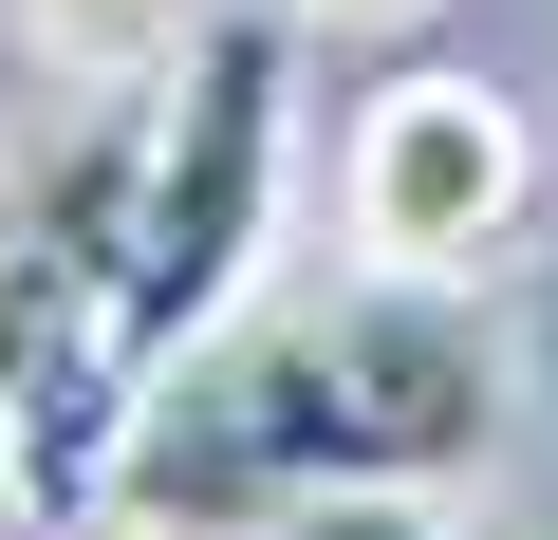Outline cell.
I'll return each mask as SVG.
<instances>
[{"instance_id":"8","label":"cell","mask_w":558,"mask_h":540,"mask_svg":"<svg viewBox=\"0 0 558 540\" xmlns=\"http://www.w3.org/2000/svg\"><path fill=\"white\" fill-rule=\"evenodd\" d=\"M0 503H20V429H0Z\"/></svg>"},{"instance_id":"7","label":"cell","mask_w":558,"mask_h":540,"mask_svg":"<svg viewBox=\"0 0 558 540\" xmlns=\"http://www.w3.org/2000/svg\"><path fill=\"white\" fill-rule=\"evenodd\" d=\"M299 38H391V20H428V0H279Z\"/></svg>"},{"instance_id":"4","label":"cell","mask_w":558,"mask_h":540,"mask_svg":"<svg viewBox=\"0 0 558 540\" xmlns=\"http://www.w3.org/2000/svg\"><path fill=\"white\" fill-rule=\"evenodd\" d=\"M149 94H168V75L75 94V131H57L20 187H0V429H38V410L94 373V336H112L131 187H149Z\"/></svg>"},{"instance_id":"5","label":"cell","mask_w":558,"mask_h":540,"mask_svg":"<svg viewBox=\"0 0 558 540\" xmlns=\"http://www.w3.org/2000/svg\"><path fill=\"white\" fill-rule=\"evenodd\" d=\"M0 20H20V57L57 94H131V75L186 57V0H0Z\"/></svg>"},{"instance_id":"1","label":"cell","mask_w":558,"mask_h":540,"mask_svg":"<svg viewBox=\"0 0 558 540\" xmlns=\"http://www.w3.org/2000/svg\"><path fill=\"white\" fill-rule=\"evenodd\" d=\"M502 447V336L428 280H354L336 299H242L131 429L112 466V521H168V540H260L279 503L317 484H465Z\"/></svg>"},{"instance_id":"3","label":"cell","mask_w":558,"mask_h":540,"mask_svg":"<svg viewBox=\"0 0 558 540\" xmlns=\"http://www.w3.org/2000/svg\"><path fill=\"white\" fill-rule=\"evenodd\" d=\"M539 224V112L502 75H391L336 149V242L373 280H428V299H484Z\"/></svg>"},{"instance_id":"2","label":"cell","mask_w":558,"mask_h":540,"mask_svg":"<svg viewBox=\"0 0 558 540\" xmlns=\"http://www.w3.org/2000/svg\"><path fill=\"white\" fill-rule=\"evenodd\" d=\"M299 20H186V57H168V94H149V187H131V280H112V336H94V373L20 429V503L38 521H94L112 503V466H131V429H149V392L260 299V242H279V149H299Z\"/></svg>"},{"instance_id":"6","label":"cell","mask_w":558,"mask_h":540,"mask_svg":"<svg viewBox=\"0 0 558 540\" xmlns=\"http://www.w3.org/2000/svg\"><path fill=\"white\" fill-rule=\"evenodd\" d=\"M260 540H465L447 484H317V503H279Z\"/></svg>"}]
</instances>
